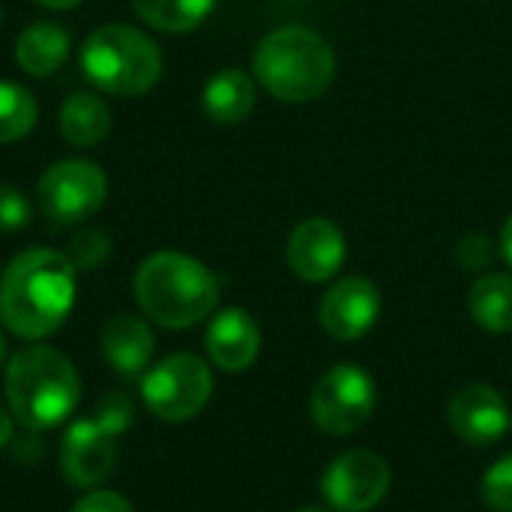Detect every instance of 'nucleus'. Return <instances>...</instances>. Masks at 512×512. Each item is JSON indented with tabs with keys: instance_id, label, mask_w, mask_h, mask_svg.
Returning <instances> with one entry per match:
<instances>
[{
	"instance_id": "18",
	"label": "nucleus",
	"mask_w": 512,
	"mask_h": 512,
	"mask_svg": "<svg viewBox=\"0 0 512 512\" xmlns=\"http://www.w3.org/2000/svg\"><path fill=\"white\" fill-rule=\"evenodd\" d=\"M111 129L108 105L93 93H72L60 108V132L72 147H96Z\"/></svg>"
},
{
	"instance_id": "4",
	"label": "nucleus",
	"mask_w": 512,
	"mask_h": 512,
	"mask_svg": "<svg viewBox=\"0 0 512 512\" xmlns=\"http://www.w3.org/2000/svg\"><path fill=\"white\" fill-rule=\"evenodd\" d=\"M258 84L282 102L318 99L336 75V57L330 42L300 24L267 33L252 57Z\"/></svg>"
},
{
	"instance_id": "7",
	"label": "nucleus",
	"mask_w": 512,
	"mask_h": 512,
	"mask_svg": "<svg viewBox=\"0 0 512 512\" xmlns=\"http://www.w3.org/2000/svg\"><path fill=\"white\" fill-rule=\"evenodd\" d=\"M39 207L54 225H78L99 213L108 195L105 171L87 159H63L45 168L36 186Z\"/></svg>"
},
{
	"instance_id": "17",
	"label": "nucleus",
	"mask_w": 512,
	"mask_h": 512,
	"mask_svg": "<svg viewBox=\"0 0 512 512\" xmlns=\"http://www.w3.org/2000/svg\"><path fill=\"white\" fill-rule=\"evenodd\" d=\"M204 114L213 123L234 126L243 123L252 108H255V81L243 69H219L207 84H204Z\"/></svg>"
},
{
	"instance_id": "3",
	"label": "nucleus",
	"mask_w": 512,
	"mask_h": 512,
	"mask_svg": "<svg viewBox=\"0 0 512 512\" xmlns=\"http://www.w3.org/2000/svg\"><path fill=\"white\" fill-rule=\"evenodd\" d=\"M141 312L165 330L201 324L219 303V279L183 252H156L141 261L132 279Z\"/></svg>"
},
{
	"instance_id": "27",
	"label": "nucleus",
	"mask_w": 512,
	"mask_h": 512,
	"mask_svg": "<svg viewBox=\"0 0 512 512\" xmlns=\"http://www.w3.org/2000/svg\"><path fill=\"white\" fill-rule=\"evenodd\" d=\"M12 432H15V417H12V411H9V408H3V405H0V450H3V447H9Z\"/></svg>"
},
{
	"instance_id": "22",
	"label": "nucleus",
	"mask_w": 512,
	"mask_h": 512,
	"mask_svg": "<svg viewBox=\"0 0 512 512\" xmlns=\"http://www.w3.org/2000/svg\"><path fill=\"white\" fill-rule=\"evenodd\" d=\"M111 252V240L102 228H84L78 231L72 240H69V249H66V258L72 261L75 270H96L105 264Z\"/></svg>"
},
{
	"instance_id": "15",
	"label": "nucleus",
	"mask_w": 512,
	"mask_h": 512,
	"mask_svg": "<svg viewBox=\"0 0 512 512\" xmlns=\"http://www.w3.org/2000/svg\"><path fill=\"white\" fill-rule=\"evenodd\" d=\"M153 351H156L153 330L138 315L120 312V315L108 318V324L102 327V354H105L108 366L126 378L147 372Z\"/></svg>"
},
{
	"instance_id": "2",
	"label": "nucleus",
	"mask_w": 512,
	"mask_h": 512,
	"mask_svg": "<svg viewBox=\"0 0 512 512\" xmlns=\"http://www.w3.org/2000/svg\"><path fill=\"white\" fill-rule=\"evenodd\" d=\"M6 402L27 432H48L63 426L81 399V378L75 363L48 345H27L6 363Z\"/></svg>"
},
{
	"instance_id": "10",
	"label": "nucleus",
	"mask_w": 512,
	"mask_h": 512,
	"mask_svg": "<svg viewBox=\"0 0 512 512\" xmlns=\"http://www.w3.org/2000/svg\"><path fill=\"white\" fill-rule=\"evenodd\" d=\"M117 465V444L93 417L75 420L60 441V474L66 483L78 489H96L114 474Z\"/></svg>"
},
{
	"instance_id": "6",
	"label": "nucleus",
	"mask_w": 512,
	"mask_h": 512,
	"mask_svg": "<svg viewBox=\"0 0 512 512\" xmlns=\"http://www.w3.org/2000/svg\"><path fill=\"white\" fill-rule=\"evenodd\" d=\"M213 396V372L195 354H171L141 378V399L147 411L165 423H186L198 417Z\"/></svg>"
},
{
	"instance_id": "29",
	"label": "nucleus",
	"mask_w": 512,
	"mask_h": 512,
	"mask_svg": "<svg viewBox=\"0 0 512 512\" xmlns=\"http://www.w3.org/2000/svg\"><path fill=\"white\" fill-rule=\"evenodd\" d=\"M39 6H48V9H75L81 0H36Z\"/></svg>"
},
{
	"instance_id": "20",
	"label": "nucleus",
	"mask_w": 512,
	"mask_h": 512,
	"mask_svg": "<svg viewBox=\"0 0 512 512\" xmlns=\"http://www.w3.org/2000/svg\"><path fill=\"white\" fill-rule=\"evenodd\" d=\"M216 0H132L135 15L165 33H189L210 12Z\"/></svg>"
},
{
	"instance_id": "9",
	"label": "nucleus",
	"mask_w": 512,
	"mask_h": 512,
	"mask_svg": "<svg viewBox=\"0 0 512 512\" xmlns=\"http://www.w3.org/2000/svg\"><path fill=\"white\" fill-rule=\"evenodd\" d=\"M390 483L393 471L384 456L372 450H351L330 462L321 477V492L333 510L366 512L384 501Z\"/></svg>"
},
{
	"instance_id": "19",
	"label": "nucleus",
	"mask_w": 512,
	"mask_h": 512,
	"mask_svg": "<svg viewBox=\"0 0 512 512\" xmlns=\"http://www.w3.org/2000/svg\"><path fill=\"white\" fill-rule=\"evenodd\" d=\"M468 309L474 321L489 333H510L512 330V276L489 273L474 282L468 294Z\"/></svg>"
},
{
	"instance_id": "12",
	"label": "nucleus",
	"mask_w": 512,
	"mask_h": 512,
	"mask_svg": "<svg viewBox=\"0 0 512 512\" xmlns=\"http://www.w3.org/2000/svg\"><path fill=\"white\" fill-rule=\"evenodd\" d=\"M345 234L321 216L303 219L288 237V267L303 282H327L345 264Z\"/></svg>"
},
{
	"instance_id": "13",
	"label": "nucleus",
	"mask_w": 512,
	"mask_h": 512,
	"mask_svg": "<svg viewBox=\"0 0 512 512\" xmlns=\"http://www.w3.org/2000/svg\"><path fill=\"white\" fill-rule=\"evenodd\" d=\"M510 423L504 396L486 384H468L450 402V426L471 447H489L501 441Z\"/></svg>"
},
{
	"instance_id": "14",
	"label": "nucleus",
	"mask_w": 512,
	"mask_h": 512,
	"mask_svg": "<svg viewBox=\"0 0 512 512\" xmlns=\"http://www.w3.org/2000/svg\"><path fill=\"white\" fill-rule=\"evenodd\" d=\"M204 345L213 366H219L222 372H243L255 363L261 351V330L249 312L225 309L210 321Z\"/></svg>"
},
{
	"instance_id": "16",
	"label": "nucleus",
	"mask_w": 512,
	"mask_h": 512,
	"mask_svg": "<svg viewBox=\"0 0 512 512\" xmlns=\"http://www.w3.org/2000/svg\"><path fill=\"white\" fill-rule=\"evenodd\" d=\"M69 48L72 36L66 27H60L57 21H33L27 30H21L15 42V63L33 78H45L66 63Z\"/></svg>"
},
{
	"instance_id": "1",
	"label": "nucleus",
	"mask_w": 512,
	"mask_h": 512,
	"mask_svg": "<svg viewBox=\"0 0 512 512\" xmlns=\"http://www.w3.org/2000/svg\"><path fill=\"white\" fill-rule=\"evenodd\" d=\"M75 267L57 249H27L0 276V324L27 342L63 327L75 306Z\"/></svg>"
},
{
	"instance_id": "8",
	"label": "nucleus",
	"mask_w": 512,
	"mask_h": 512,
	"mask_svg": "<svg viewBox=\"0 0 512 512\" xmlns=\"http://www.w3.org/2000/svg\"><path fill=\"white\" fill-rule=\"evenodd\" d=\"M375 411V381L360 366H333L324 378H318L309 414L315 426L327 435H351L366 426Z\"/></svg>"
},
{
	"instance_id": "5",
	"label": "nucleus",
	"mask_w": 512,
	"mask_h": 512,
	"mask_svg": "<svg viewBox=\"0 0 512 512\" xmlns=\"http://www.w3.org/2000/svg\"><path fill=\"white\" fill-rule=\"evenodd\" d=\"M81 69L102 93L141 96L162 78V51L147 33L129 24H102L84 39Z\"/></svg>"
},
{
	"instance_id": "25",
	"label": "nucleus",
	"mask_w": 512,
	"mask_h": 512,
	"mask_svg": "<svg viewBox=\"0 0 512 512\" xmlns=\"http://www.w3.org/2000/svg\"><path fill=\"white\" fill-rule=\"evenodd\" d=\"M30 216H33V207L30 201L9 183H0V231L3 234H12V231H21L30 225Z\"/></svg>"
},
{
	"instance_id": "21",
	"label": "nucleus",
	"mask_w": 512,
	"mask_h": 512,
	"mask_svg": "<svg viewBox=\"0 0 512 512\" xmlns=\"http://www.w3.org/2000/svg\"><path fill=\"white\" fill-rule=\"evenodd\" d=\"M39 117V105L33 93L21 84L0 81V144H12L24 138Z\"/></svg>"
},
{
	"instance_id": "28",
	"label": "nucleus",
	"mask_w": 512,
	"mask_h": 512,
	"mask_svg": "<svg viewBox=\"0 0 512 512\" xmlns=\"http://www.w3.org/2000/svg\"><path fill=\"white\" fill-rule=\"evenodd\" d=\"M501 249H504V258L512 264V213L510 219L504 222V228H501Z\"/></svg>"
},
{
	"instance_id": "24",
	"label": "nucleus",
	"mask_w": 512,
	"mask_h": 512,
	"mask_svg": "<svg viewBox=\"0 0 512 512\" xmlns=\"http://www.w3.org/2000/svg\"><path fill=\"white\" fill-rule=\"evenodd\" d=\"M483 498L495 512H512V456H504L483 477Z\"/></svg>"
},
{
	"instance_id": "23",
	"label": "nucleus",
	"mask_w": 512,
	"mask_h": 512,
	"mask_svg": "<svg viewBox=\"0 0 512 512\" xmlns=\"http://www.w3.org/2000/svg\"><path fill=\"white\" fill-rule=\"evenodd\" d=\"M90 417H93V423L102 426L108 435L120 438V435L132 426V420H135V405H132L123 393H105V396L96 402V408H93Z\"/></svg>"
},
{
	"instance_id": "26",
	"label": "nucleus",
	"mask_w": 512,
	"mask_h": 512,
	"mask_svg": "<svg viewBox=\"0 0 512 512\" xmlns=\"http://www.w3.org/2000/svg\"><path fill=\"white\" fill-rule=\"evenodd\" d=\"M69 512H135L132 504L120 495V492H111V489H93L87 495H81L72 510Z\"/></svg>"
},
{
	"instance_id": "30",
	"label": "nucleus",
	"mask_w": 512,
	"mask_h": 512,
	"mask_svg": "<svg viewBox=\"0 0 512 512\" xmlns=\"http://www.w3.org/2000/svg\"><path fill=\"white\" fill-rule=\"evenodd\" d=\"M3 360H6V336L0 330V366H3Z\"/></svg>"
},
{
	"instance_id": "11",
	"label": "nucleus",
	"mask_w": 512,
	"mask_h": 512,
	"mask_svg": "<svg viewBox=\"0 0 512 512\" xmlns=\"http://www.w3.org/2000/svg\"><path fill=\"white\" fill-rule=\"evenodd\" d=\"M378 315H381V294L363 276L339 279L333 288H327L318 309V321L324 333L339 342H354L366 336L375 327Z\"/></svg>"
},
{
	"instance_id": "31",
	"label": "nucleus",
	"mask_w": 512,
	"mask_h": 512,
	"mask_svg": "<svg viewBox=\"0 0 512 512\" xmlns=\"http://www.w3.org/2000/svg\"><path fill=\"white\" fill-rule=\"evenodd\" d=\"M297 512H324V510H318V507H306V510H297Z\"/></svg>"
}]
</instances>
